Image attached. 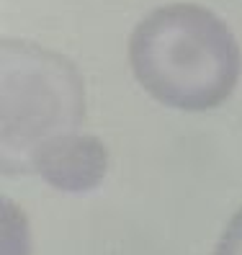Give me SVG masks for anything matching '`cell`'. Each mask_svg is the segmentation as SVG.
<instances>
[{"mask_svg":"<svg viewBox=\"0 0 242 255\" xmlns=\"http://www.w3.org/2000/svg\"><path fill=\"white\" fill-rule=\"evenodd\" d=\"M214 255H242V206L227 224Z\"/></svg>","mask_w":242,"mask_h":255,"instance_id":"277c9868","label":"cell"},{"mask_svg":"<svg viewBox=\"0 0 242 255\" xmlns=\"http://www.w3.org/2000/svg\"><path fill=\"white\" fill-rule=\"evenodd\" d=\"M83 119V83L67 59L28 44L3 47V165L28 170L41 147Z\"/></svg>","mask_w":242,"mask_h":255,"instance_id":"7a4b0ae2","label":"cell"},{"mask_svg":"<svg viewBox=\"0 0 242 255\" xmlns=\"http://www.w3.org/2000/svg\"><path fill=\"white\" fill-rule=\"evenodd\" d=\"M31 170L62 191H88L106 173V149L96 137L67 134L39 149Z\"/></svg>","mask_w":242,"mask_h":255,"instance_id":"3957f363","label":"cell"},{"mask_svg":"<svg viewBox=\"0 0 242 255\" xmlns=\"http://www.w3.org/2000/svg\"><path fill=\"white\" fill-rule=\"evenodd\" d=\"M129 62L157 101L183 111L214 109L235 91L242 57L232 31L211 10L173 3L134 28Z\"/></svg>","mask_w":242,"mask_h":255,"instance_id":"6da1fadb","label":"cell"}]
</instances>
